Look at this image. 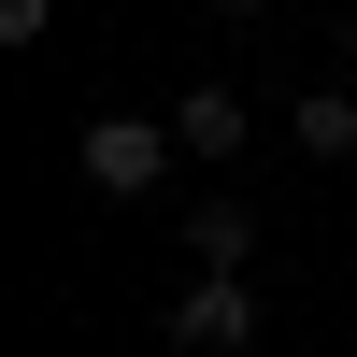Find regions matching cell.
<instances>
[{
	"instance_id": "cell-1",
	"label": "cell",
	"mask_w": 357,
	"mask_h": 357,
	"mask_svg": "<svg viewBox=\"0 0 357 357\" xmlns=\"http://www.w3.org/2000/svg\"><path fill=\"white\" fill-rule=\"evenodd\" d=\"M172 158H186L172 114H86V186H100V200H158Z\"/></svg>"
},
{
	"instance_id": "cell-2",
	"label": "cell",
	"mask_w": 357,
	"mask_h": 357,
	"mask_svg": "<svg viewBox=\"0 0 357 357\" xmlns=\"http://www.w3.org/2000/svg\"><path fill=\"white\" fill-rule=\"evenodd\" d=\"M172 343H186V357H243L257 343V286L243 272H186V286H172Z\"/></svg>"
},
{
	"instance_id": "cell-3",
	"label": "cell",
	"mask_w": 357,
	"mask_h": 357,
	"mask_svg": "<svg viewBox=\"0 0 357 357\" xmlns=\"http://www.w3.org/2000/svg\"><path fill=\"white\" fill-rule=\"evenodd\" d=\"M243 129H257V114H243V86H186V100H172V143H186L200 172H229V158H243Z\"/></svg>"
},
{
	"instance_id": "cell-4",
	"label": "cell",
	"mask_w": 357,
	"mask_h": 357,
	"mask_svg": "<svg viewBox=\"0 0 357 357\" xmlns=\"http://www.w3.org/2000/svg\"><path fill=\"white\" fill-rule=\"evenodd\" d=\"M243 257H257V200L200 186V200H186V272H243Z\"/></svg>"
},
{
	"instance_id": "cell-5",
	"label": "cell",
	"mask_w": 357,
	"mask_h": 357,
	"mask_svg": "<svg viewBox=\"0 0 357 357\" xmlns=\"http://www.w3.org/2000/svg\"><path fill=\"white\" fill-rule=\"evenodd\" d=\"M301 158H357V86H301Z\"/></svg>"
},
{
	"instance_id": "cell-6",
	"label": "cell",
	"mask_w": 357,
	"mask_h": 357,
	"mask_svg": "<svg viewBox=\"0 0 357 357\" xmlns=\"http://www.w3.org/2000/svg\"><path fill=\"white\" fill-rule=\"evenodd\" d=\"M57 29V0H0V43H43Z\"/></svg>"
},
{
	"instance_id": "cell-7",
	"label": "cell",
	"mask_w": 357,
	"mask_h": 357,
	"mask_svg": "<svg viewBox=\"0 0 357 357\" xmlns=\"http://www.w3.org/2000/svg\"><path fill=\"white\" fill-rule=\"evenodd\" d=\"M215 15H272V0H215Z\"/></svg>"
},
{
	"instance_id": "cell-8",
	"label": "cell",
	"mask_w": 357,
	"mask_h": 357,
	"mask_svg": "<svg viewBox=\"0 0 357 357\" xmlns=\"http://www.w3.org/2000/svg\"><path fill=\"white\" fill-rule=\"evenodd\" d=\"M343 86H357V29H343Z\"/></svg>"
}]
</instances>
